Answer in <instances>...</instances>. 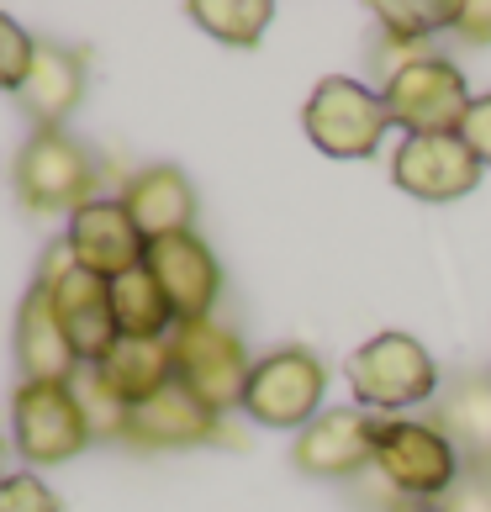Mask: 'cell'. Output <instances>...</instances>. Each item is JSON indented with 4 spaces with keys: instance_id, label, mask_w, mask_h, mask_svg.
I'll return each instance as SVG.
<instances>
[{
    "instance_id": "1",
    "label": "cell",
    "mask_w": 491,
    "mask_h": 512,
    "mask_svg": "<svg viewBox=\"0 0 491 512\" xmlns=\"http://www.w3.org/2000/svg\"><path fill=\"white\" fill-rule=\"evenodd\" d=\"M169 359H175V386H185L201 407H212L217 417L228 407H243V386H249L254 359L243 349V338L233 328H222L217 317L175 322Z\"/></svg>"
},
{
    "instance_id": "2",
    "label": "cell",
    "mask_w": 491,
    "mask_h": 512,
    "mask_svg": "<svg viewBox=\"0 0 491 512\" xmlns=\"http://www.w3.org/2000/svg\"><path fill=\"white\" fill-rule=\"evenodd\" d=\"M370 470L391 486V497H402V502H439L444 491L465 476L455 444H449L433 423H418V417H386Z\"/></svg>"
},
{
    "instance_id": "3",
    "label": "cell",
    "mask_w": 491,
    "mask_h": 512,
    "mask_svg": "<svg viewBox=\"0 0 491 512\" xmlns=\"http://www.w3.org/2000/svg\"><path fill=\"white\" fill-rule=\"evenodd\" d=\"M349 391L360 407L396 412V407H418L428 396H439L444 381H439L433 354L412 333H375L349 354Z\"/></svg>"
},
{
    "instance_id": "4",
    "label": "cell",
    "mask_w": 491,
    "mask_h": 512,
    "mask_svg": "<svg viewBox=\"0 0 491 512\" xmlns=\"http://www.w3.org/2000/svg\"><path fill=\"white\" fill-rule=\"evenodd\" d=\"M16 196L27 212L53 217V212H80L85 201H96V159L85 154V143H74L64 127L32 132L16 154Z\"/></svg>"
},
{
    "instance_id": "5",
    "label": "cell",
    "mask_w": 491,
    "mask_h": 512,
    "mask_svg": "<svg viewBox=\"0 0 491 512\" xmlns=\"http://www.w3.org/2000/svg\"><path fill=\"white\" fill-rule=\"evenodd\" d=\"M48 286V301H53V317H59V333L64 344L74 349L80 365H96L106 359V349L117 344V317H111V280L80 270L69 259L64 238L48 249V264L37 275Z\"/></svg>"
},
{
    "instance_id": "6",
    "label": "cell",
    "mask_w": 491,
    "mask_h": 512,
    "mask_svg": "<svg viewBox=\"0 0 491 512\" xmlns=\"http://www.w3.org/2000/svg\"><path fill=\"white\" fill-rule=\"evenodd\" d=\"M11 439L27 465H64L96 433L69 381H22L11 396Z\"/></svg>"
},
{
    "instance_id": "7",
    "label": "cell",
    "mask_w": 491,
    "mask_h": 512,
    "mask_svg": "<svg viewBox=\"0 0 491 512\" xmlns=\"http://www.w3.org/2000/svg\"><path fill=\"white\" fill-rule=\"evenodd\" d=\"M301 122H307V138L323 148L328 159H370L375 148H381L386 127H391L386 101L375 96L370 85L344 80V74L317 80Z\"/></svg>"
},
{
    "instance_id": "8",
    "label": "cell",
    "mask_w": 491,
    "mask_h": 512,
    "mask_svg": "<svg viewBox=\"0 0 491 512\" xmlns=\"http://www.w3.org/2000/svg\"><path fill=\"white\" fill-rule=\"evenodd\" d=\"M328 391V370L312 349H275L254 359L249 386H243V412L264 428H307L317 417V402Z\"/></svg>"
},
{
    "instance_id": "9",
    "label": "cell",
    "mask_w": 491,
    "mask_h": 512,
    "mask_svg": "<svg viewBox=\"0 0 491 512\" xmlns=\"http://www.w3.org/2000/svg\"><path fill=\"white\" fill-rule=\"evenodd\" d=\"M381 101H386V117L396 127H407V138H418V132H460L476 96H470L465 74L455 64L428 53V59L407 64L402 74H391L381 85Z\"/></svg>"
},
{
    "instance_id": "10",
    "label": "cell",
    "mask_w": 491,
    "mask_h": 512,
    "mask_svg": "<svg viewBox=\"0 0 491 512\" xmlns=\"http://www.w3.org/2000/svg\"><path fill=\"white\" fill-rule=\"evenodd\" d=\"M375 444H381V417H370L365 407H333V412H317L296 433L291 460L301 476L349 481L375 465Z\"/></svg>"
},
{
    "instance_id": "11",
    "label": "cell",
    "mask_w": 491,
    "mask_h": 512,
    "mask_svg": "<svg viewBox=\"0 0 491 512\" xmlns=\"http://www.w3.org/2000/svg\"><path fill=\"white\" fill-rule=\"evenodd\" d=\"M391 180L418 201H460L481 185V159L460 143V132H418L396 143Z\"/></svg>"
},
{
    "instance_id": "12",
    "label": "cell",
    "mask_w": 491,
    "mask_h": 512,
    "mask_svg": "<svg viewBox=\"0 0 491 512\" xmlns=\"http://www.w3.org/2000/svg\"><path fill=\"white\" fill-rule=\"evenodd\" d=\"M64 249H69V259L80 264V270L101 275V280H122L132 270H143L148 238L132 227L127 206L117 196H96V201H85L80 212L69 217Z\"/></svg>"
},
{
    "instance_id": "13",
    "label": "cell",
    "mask_w": 491,
    "mask_h": 512,
    "mask_svg": "<svg viewBox=\"0 0 491 512\" xmlns=\"http://www.w3.org/2000/svg\"><path fill=\"white\" fill-rule=\"evenodd\" d=\"M143 270L159 280V291L169 296L180 322L212 317L217 296H222V264L206 249V238L196 233H175V238H154L143 254Z\"/></svg>"
},
{
    "instance_id": "14",
    "label": "cell",
    "mask_w": 491,
    "mask_h": 512,
    "mask_svg": "<svg viewBox=\"0 0 491 512\" xmlns=\"http://www.w3.org/2000/svg\"><path fill=\"white\" fill-rule=\"evenodd\" d=\"M117 439L132 449H191V444L222 439V417L212 407H201L185 386H164L159 396L127 407Z\"/></svg>"
},
{
    "instance_id": "15",
    "label": "cell",
    "mask_w": 491,
    "mask_h": 512,
    "mask_svg": "<svg viewBox=\"0 0 491 512\" xmlns=\"http://www.w3.org/2000/svg\"><path fill=\"white\" fill-rule=\"evenodd\" d=\"M433 428L455 444L460 465L470 476H491V370L455 375V381L439 391Z\"/></svg>"
},
{
    "instance_id": "16",
    "label": "cell",
    "mask_w": 491,
    "mask_h": 512,
    "mask_svg": "<svg viewBox=\"0 0 491 512\" xmlns=\"http://www.w3.org/2000/svg\"><path fill=\"white\" fill-rule=\"evenodd\" d=\"M132 227L154 243V238H175V233H196V185L180 175L175 164H154V169H138L122 196Z\"/></svg>"
},
{
    "instance_id": "17",
    "label": "cell",
    "mask_w": 491,
    "mask_h": 512,
    "mask_svg": "<svg viewBox=\"0 0 491 512\" xmlns=\"http://www.w3.org/2000/svg\"><path fill=\"white\" fill-rule=\"evenodd\" d=\"M80 101H85V53H74L64 43H37L32 69H27L22 90H16V106L37 122V132H48Z\"/></svg>"
},
{
    "instance_id": "18",
    "label": "cell",
    "mask_w": 491,
    "mask_h": 512,
    "mask_svg": "<svg viewBox=\"0 0 491 512\" xmlns=\"http://www.w3.org/2000/svg\"><path fill=\"white\" fill-rule=\"evenodd\" d=\"M11 349H16L22 381H69V375L80 370V359H74V349L64 344V333H59V317H53V301H48L43 280H32L22 307H16Z\"/></svg>"
},
{
    "instance_id": "19",
    "label": "cell",
    "mask_w": 491,
    "mask_h": 512,
    "mask_svg": "<svg viewBox=\"0 0 491 512\" xmlns=\"http://www.w3.org/2000/svg\"><path fill=\"white\" fill-rule=\"evenodd\" d=\"M101 375V386L117 396L122 407H138L164 386H175V359H169V338H117L106 359L90 365Z\"/></svg>"
},
{
    "instance_id": "20",
    "label": "cell",
    "mask_w": 491,
    "mask_h": 512,
    "mask_svg": "<svg viewBox=\"0 0 491 512\" xmlns=\"http://www.w3.org/2000/svg\"><path fill=\"white\" fill-rule=\"evenodd\" d=\"M111 317H117V338H169L175 333V307L159 291V280L148 270H132L111 280Z\"/></svg>"
},
{
    "instance_id": "21",
    "label": "cell",
    "mask_w": 491,
    "mask_h": 512,
    "mask_svg": "<svg viewBox=\"0 0 491 512\" xmlns=\"http://www.w3.org/2000/svg\"><path fill=\"white\" fill-rule=\"evenodd\" d=\"M191 22L228 48H254L275 22L270 0H191Z\"/></svg>"
},
{
    "instance_id": "22",
    "label": "cell",
    "mask_w": 491,
    "mask_h": 512,
    "mask_svg": "<svg viewBox=\"0 0 491 512\" xmlns=\"http://www.w3.org/2000/svg\"><path fill=\"white\" fill-rule=\"evenodd\" d=\"M375 22H381L386 37L428 43L433 32L455 27V6H449V0H386V6H375Z\"/></svg>"
},
{
    "instance_id": "23",
    "label": "cell",
    "mask_w": 491,
    "mask_h": 512,
    "mask_svg": "<svg viewBox=\"0 0 491 512\" xmlns=\"http://www.w3.org/2000/svg\"><path fill=\"white\" fill-rule=\"evenodd\" d=\"M32 53H37V43H32V32L27 27H16L6 11H0V90H22V80H27V69H32Z\"/></svg>"
},
{
    "instance_id": "24",
    "label": "cell",
    "mask_w": 491,
    "mask_h": 512,
    "mask_svg": "<svg viewBox=\"0 0 491 512\" xmlns=\"http://www.w3.org/2000/svg\"><path fill=\"white\" fill-rule=\"evenodd\" d=\"M0 512H64V507L32 470H22V476H0Z\"/></svg>"
},
{
    "instance_id": "25",
    "label": "cell",
    "mask_w": 491,
    "mask_h": 512,
    "mask_svg": "<svg viewBox=\"0 0 491 512\" xmlns=\"http://www.w3.org/2000/svg\"><path fill=\"white\" fill-rule=\"evenodd\" d=\"M460 143H465L470 154L481 159V169H491V90H486V96H476V101H470L465 122H460Z\"/></svg>"
},
{
    "instance_id": "26",
    "label": "cell",
    "mask_w": 491,
    "mask_h": 512,
    "mask_svg": "<svg viewBox=\"0 0 491 512\" xmlns=\"http://www.w3.org/2000/svg\"><path fill=\"white\" fill-rule=\"evenodd\" d=\"M433 507L439 512H491V476H470L465 470V476L449 486Z\"/></svg>"
},
{
    "instance_id": "27",
    "label": "cell",
    "mask_w": 491,
    "mask_h": 512,
    "mask_svg": "<svg viewBox=\"0 0 491 512\" xmlns=\"http://www.w3.org/2000/svg\"><path fill=\"white\" fill-rule=\"evenodd\" d=\"M455 37H465V43L486 48L491 43V0H476V6H455V27H449Z\"/></svg>"
},
{
    "instance_id": "28",
    "label": "cell",
    "mask_w": 491,
    "mask_h": 512,
    "mask_svg": "<svg viewBox=\"0 0 491 512\" xmlns=\"http://www.w3.org/2000/svg\"><path fill=\"white\" fill-rule=\"evenodd\" d=\"M391 512H439V507H433V502H396Z\"/></svg>"
}]
</instances>
